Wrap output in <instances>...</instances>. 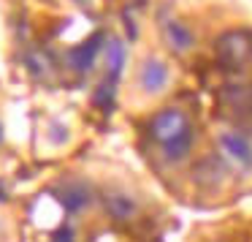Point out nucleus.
<instances>
[{
  "instance_id": "nucleus-11",
  "label": "nucleus",
  "mask_w": 252,
  "mask_h": 242,
  "mask_svg": "<svg viewBox=\"0 0 252 242\" xmlns=\"http://www.w3.org/2000/svg\"><path fill=\"white\" fill-rule=\"evenodd\" d=\"M111 101H114V82L106 79V82L95 90V104L103 106V109H111Z\"/></svg>"
},
{
  "instance_id": "nucleus-8",
  "label": "nucleus",
  "mask_w": 252,
  "mask_h": 242,
  "mask_svg": "<svg viewBox=\"0 0 252 242\" xmlns=\"http://www.w3.org/2000/svg\"><path fill=\"white\" fill-rule=\"evenodd\" d=\"M57 199H60L71 212H79V209H84L90 204V191L84 185H79V182H68V185L57 188Z\"/></svg>"
},
{
  "instance_id": "nucleus-13",
  "label": "nucleus",
  "mask_w": 252,
  "mask_h": 242,
  "mask_svg": "<svg viewBox=\"0 0 252 242\" xmlns=\"http://www.w3.org/2000/svg\"><path fill=\"white\" fill-rule=\"evenodd\" d=\"M52 242H76V234H73L71 226H60V229L52 234Z\"/></svg>"
},
{
  "instance_id": "nucleus-15",
  "label": "nucleus",
  "mask_w": 252,
  "mask_h": 242,
  "mask_svg": "<svg viewBox=\"0 0 252 242\" xmlns=\"http://www.w3.org/2000/svg\"><path fill=\"white\" fill-rule=\"evenodd\" d=\"M0 144H3V125H0Z\"/></svg>"
},
{
  "instance_id": "nucleus-14",
  "label": "nucleus",
  "mask_w": 252,
  "mask_h": 242,
  "mask_svg": "<svg viewBox=\"0 0 252 242\" xmlns=\"http://www.w3.org/2000/svg\"><path fill=\"white\" fill-rule=\"evenodd\" d=\"M76 3H82V6H87V3H90V0H76Z\"/></svg>"
},
{
  "instance_id": "nucleus-16",
  "label": "nucleus",
  "mask_w": 252,
  "mask_h": 242,
  "mask_svg": "<svg viewBox=\"0 0 252 242\" xmlns=\"http://www.w3.org/2000/svg\"><path fill=\"white\" fill-rule=\"evenodd\" d=\"M0 231H3V220H0Z\"/></svg>"
},
{
  "instance_id": "nucleus-9",
  "label": "nucleus",
  "mask_w": 252,
  "mask_h": 242,
  "mask_svg": "<svg viewBox=\"0 0 252 242\" xmlns=\"http://www.w3.org/2000/svg\"><path fill=\"white\" fill-rule=\"evenodd\" d=\"M190 150H192V131H187L185 136H179V139H174V142L163 144L160 153H163V161L168 166H176V163H182V161L190 155Z\"/></svg>"
},
{
  "instance_id": "nucleus-2",
  "label": "nucleus",
  "mask_w": 252,
  "mask_h": 242,
  "mask_svg": "<svg viewBox=\"0 0 252 242\" xmlns=\"http://www.w3.org/2000/svg\"><path fill=\"white\" fill-rule=\"evenodd\" d=\"M217 55L228 68H239L252 57V36L247 30H230L217 41Z\"/></svg>"
},
{
  "instance_id": "nucleus-3",
  "label": "nucleus",
  "mask_w": 252,
  "mask_h": 242,
  "mask_svg": "<svg viewBox=\"0 0 252 242\" xmlns=\"http://www.w3.org/2000/svg\"><path fill=\"white\" fill-rule=\"evenodd\" d=\"M220 150L228 163L239 169H252V142L239 131H222L220 133Z\"/></svg>"
},
{
  "instance_id": "nucleus-7",
  "label": "nucleus",
  "mask_w": 252,
  "mask_h": 242,
  "mask_svg": "<svg viewBox=\"0 0 252 242\" xmlns=\"http://www.w3.org/2000/svg\"><path fill=\"white\" fill-rule=\"evenodd\" d=\"M103 207H106V212H109L111 218H117V220H127V218L136 215V202L122 191H109L106 193Z\"/></svg>"
},
{
  "instance_id": "nucleus-4",
  "label": "nucleus",
  "mask_w": 252,
  "mask_h": 242,
  "mask_svg": "<svg viewBox=\"0 0 252 242\" xmlns=\"http://www.w3.org/2000/svg\"><path fill=\"white\" fill-rule=\"evenodd\" d=\"M171 82V71L160 57H147L138 68V87L147 95H158L168 87Z\"/></svg>"
},
{
  "instance_id": "nucleus-12",
  "label": "nucleus",
  "mask_w": 252,
  "mask_h": 242,
  "mask_svg": "<svg viewBox=\"0 0 252 242\" xmlns=\"http://www.w3.org/2000/svg\"><path fill=\"white\" fill-rule=\"evenodd\" d=\"M28 66H30V71L35 74V77H44L46 74V68H49V60H46L41 52H33V55L28 57Z\"/></svg>"
},
{
  "instance_id": "nucleus-5",
  "label": "nucleus",
  "mask_w": 252,
  "mask_h": 242,
  "mask_svg": "<svg viewBox=\"0 0 252 242\" xmlns=\"http://www.w3.org/2000/svg\"><path fill=\"white\" fill-rule=\"evenodd\" d=\"M100 44H103V36L100 33H95V36H90L84 44H79V46H73V52H71V68L73 71H79V74H87L90 68H93V63H95V57H98V52H100Z\"/></svg>"
},
{
  "instance_id": "nucleus-10",
  "label": "nucleus",
  "mask_w": 252,
  "mask_h": 242,
  "mask_svg": "<svg viewBox=\"0 0 252 242\" xmlns=\"http://www.w3.org/2000/svg\"><path fill=\"white\" fill-rule=\"evenodd\" d=\"M122 66H125V46H122L120 39H111L109 46H106V79L109 82H117L122 74Z\"/></svg>"
},
{
  "instance_id": "nucleus-1",
  "label": "nucleus",
  "mask_w": 252,
  "mask_h": 242,
  "mask_svg": "<svg viewBox=\"0 0 252 242\" xmlns=\"http://www.w3.org/2000/svg\"><path fill=\"white\" fill-rule=\"evenodd\" d=\"M190 131V120L182 109H163L149 120V136L163 147V144L174 142V139L185 136Z\"/></svg>"
},
{
  "instance_id": "nucleus-6",
  "label": "nucleus",
  "mask_w": 252,
  "mask_h": 242,
  "mask_svg": "<svg viewBox=\"0 0 252 242\" xmlns=\"http://www.w3.org/2000/svg\"><path fill=\"white\" fill-rule=\"evenodd\" d=\"M165 33V44L171 46V52H176V55H182V52H190L192 44H195V36H192V30L187 28V25H182L179 19H168L163 28Z\"/></svg>"
}]
</instances>
